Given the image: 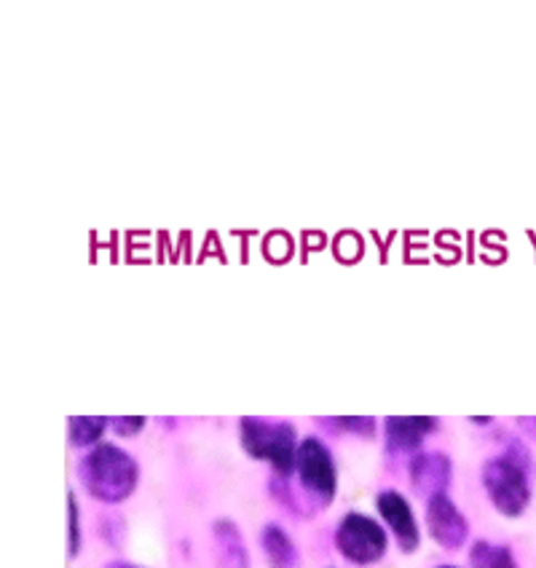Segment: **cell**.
Returning <instances> with one entry per match:
<instances>
[{"instance_id":"1","label":"cell","mask_w":536,"mask_h":568,"mask_svg":"<svg viewBox=\"0 0 536 568\" xmlns=\"http://www.w3.org/2000/svg\"><path fill=\"white\" fill-rule=\"evenodd\" d=\"M528 469H532V462L526 454H520L518 445H513L505 456L491 458L483 469V483H486L491 501L507 518H520L523 509L532 501Z\"/></svg>"},{"instance_id":"2","label":"cell","mask_w":536,"mask_h":568,"mask_svg":"<svg viewBox=\"0 0 536 568\" xmlns=\"http://www.w3.org/2000/svg\"><path fill=\"white\" fill-rule=\"evenodd\" d=\"M81 483L100 501H124L138 486V467L124 450L100 445L81 462Z\"/></svg>"},{"instance_id":"3","label":"cell","mask_w":536,"mask_h":568,"mask_svg":"<svg viewBox=\"0 0 536 568\" xmlns=\"http://www.w3.org/2000/svg\"><path fill=\"white\" fill-rule=\"evenodd\" d=\"M244 450L255 458H266L280 475L293 473L295 464V432L293 426L266 424V422H242Z\"/></svg>"},{"instance_id":"4","label":"cell","mask_w":536,"mask_h":568,"mask_svg":"<svg viewBox=\"0 0 536 568\" xmlns=\"http://www.w3.org/2000/svg\"><path fill=\"white\" fill-rule=\"evenodd\" d=\"M335 545L346 555V560L357 566L376 564L386 550L384 528L376 520L365 518V515H346L344 523L335 534Z\"/></svg>"},{"instance_id":"5","label":"cell","mask_w":536,"mask_h":568,"mask_svg":"<svg viewBox=\"0 0 536 568\" xmlns=\"http://www.w3.org/2000/svg\"><path fill=\"white\" fill-rule=\"evenodd\" d=\"M299 469L303 488L320 505H331L335 496V469L331 454L320 440H306L299 450Z\"/></svg>"},{"instance_id":"6","label":"cell","mask_w":536,"mask_h":568,"mask_svg":"<svg viewBox=\"0 0 536 568\" xmlns=\"http://www.w3.org/2000/svg\"><path fill=\"white\" fill-rule=\"evenodd\" d=\"M426 526H429V534L435 541L445 550H458V547L467 541V520L458 513L454 501L448 496L441 494L429 501V509H426Z\"/></svg>"},{"instance_id":"7","label":"cell","mask_w":536,"mask_h":568,"mask_svg":"<svg viewBox=\"0 0 536 568\" xmlns=\"http://www.w3.org/2000/svg\"><path fill=\"white\" fill-rule=\"evenodd\" d=\"M378 513L384 515V520L390 523V528L395 531L405 552H413L418 547V526L416 518H413L411 505L403 499V496L395 494V490H384L378 496Z\"/></svg>"},{"instance_id":"8","label":"cell","mask_w":536,"mask_h":568,"mask_svg":"<svg viewBox=\"0 0 536 568\" xmlns=\"http://www.w3.org/2000/svg\"><path fill=\"white\" fill-rule=\"evenodd\" d=\"M413 486L422 490L424 496H441L451 480V462L443 454H422L413 458L411 464Z\"/></svg>"},{"instance_id":"9","label":"cell","mask_w":536,"mask_h":568,"mask_svg":"<svg viewBox=\"0 0 536 568\" xmlns=\"http://www.w3.org/2000/svg\"><path fill=\"white\" fill-rule=\"evenodd\" d=\"M386 435H390V448L397 454H408L422 445L424 435L429 432V426H435L432 418H390L386 422Z\"/></svg>"},{"instance_id":"10","label":"cell","mask_w":536,"mask_h":568,"mask_svg":"<svg viewBox=\"0 0 536 568\" xmlns=\"http://www.w3.org/2000/svg\"><path fill=\"white\" fill-rule=\"evenodd\" d=\"M263 550H266V560L271 568H295L299 566V552H295V545L290 541L287 534L276 526L263 528Z\"/></svg>"},{"instance_id":"11","label":"cell","mask_w":536,"mask_h":568,"mask_svg":"<svg viewBox=\"0 0 536 568\" xmlns=\"http://www.w3.org/2000/svg\"><path fill=\"white\" fill-rule=\"evenodd\" d=\"M215 541L225 568H247V552H244L242 537H239L234 523H215Z\"/></svg>"},{"instance_id":"12","label":"cell","mask_w":536,"mask_h":568,"mask_svg":"<svg viewBox=\"0 0 536 568\" xmlns=\"http://www.w3.org/2000/svg\"><path fill=\"white\" fill-rule=\"evenodd\" d=\"M473 568H518V564H515L509 547L477 541L473 547Z\"/></svg>"},{"instance_id":"13","label":"cell","mask_w":536,"mask_h":568,"mask_svg":"<svg viewBox=\"0 0 536 568\" xmlns=\"http://www.w3.org/2000/svg\"><path fill=\"white\" fill-rule=\"evenodd\" d=\"M70 437H73L75 445H92L97 437L102 435V422L100 418H73L70 422Z\"/></svg>"},{"instance_id":"14","label":"cell","mask_w":536,"mask_h":568,"mask_svg":"<svg viewBox=\"0 0 536 568\" xmlns=\"http://www.w3.org/2000/svg\"><path fill=\"white\" fill-rule=\"evenodd\" d=\"M81 550V526H79V505L70 496V558H75Z\"/></svg>"},{"instance_id":"15","label":"cell","mask_w":536,"mask_h":568,"mask_svg":"<svg viewBox=\"0 0 536 568\" xmlns=\"http://www.w3.org/2000/svg\"><path fill=\"white\" fill-rule=\"evenodd\" d=\"M115 426H121V435H134L142 426V418H115Z\"/></svg>"},{"instance_id":"16","label":"cell","mask_w":536,"mask_h":568,"mask_svg":"<svg viewBox=\"0 0 536 568\" xmlns=\"http://www.w3.org/2000/svg\"><path fill=\"white\" fill-rule=\"evenodd\" d=\"M108 568H140V566H132V564H111Z\"/></svg>"},{"instance_id":"17","label":"cell","mask_w":536,"mask_h":568,"mask_svg":"<svg viewBox=\"0 0 536 568\" xmlns=\"http://www.w3.org/2000/svg\"><path fill=\"white\" fill-rule=\"evenodd\" d=\"M445 568H451V566H445Z\"/></svg>"}]
</instances>
